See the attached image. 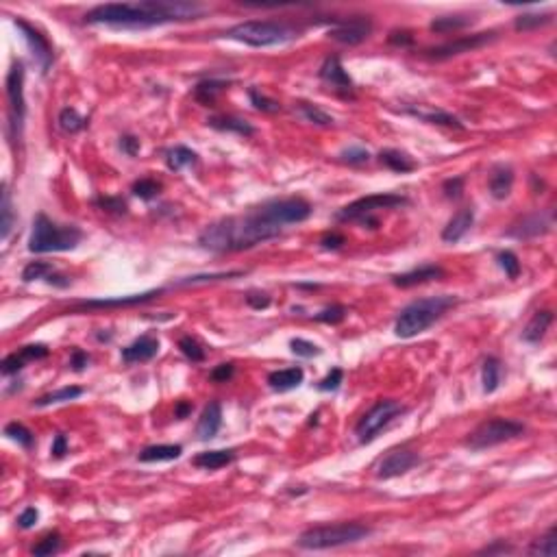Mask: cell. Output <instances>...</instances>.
<instances>
[{
    "instance_id": "6da1fadb",
    "label": "cell",
    "mask_w": 557,
    "mask_h": 557,
    "mask_svg": "<svg viewBox=\"0 0 557 557\" xmlns=\"http://www.w3.org/2000/svg\"><path fill=\"white\" fill-rule=\"evenodd\" d=\"M207 14V7L188 0H139V3H107L85 14L87 24L111 28H153L170 22H190Z\"/></svg>"
},
{
    "instance_id": "7a4b0ae2",
    "label": "cell",
    "mask_w": 557,
    "mask_h": 557,
    "mask_svg": "<svg viewBox=\"0 0 557 557\" xmlns=\"http://www.w3.org/2000/svg\"><path fill=\"white\" fill-rule=\"evenodd\" d=\"M283 227L268 218L262 205L250 207L246 213L229 216L211 222L198 235V246L209 253H240L255 248L272 238H279Z\"/></svg>"
},
{
    "instance_id": "3957f363",
    "label": "cell",
    "mask_w": 557,
    "mask_h": 557,
    "mask_svg": "<svg viewBox=\"0 0 557 557\" xmlns=\"http://www.w3.org/2000/svg\"><path fill=\"white\" fill-rule=\"evenodd\" d=\"M457 305V296L453 294H440V296H427V299H418L400 309L394 333L398 338H416L425 333L431 324H435L451 307Z\"/></svg>"
},
{
    "instance_id": "277c9868",
    "label": "cell",
    "mask_w": 557,
    "mask_h": 557,
    "mask_svg": "<svg viewBox=\"0 0 557 557\" xmlns=\"http://www.w3.org/2000/svg\"><path fill=\"white\" fill-rule=\"evenodd\" d=\"M225 37L253 48H268L299 40L301 31L283 20H246L225 31Z\"/></svg>"
},
{
    "instance_id": "5b68a950",
    "label": "cell",
    "mask_w": 557,
    "mask_h": 557,
    "mask_svg": "<svg viewBox=\"0 0 557 557\" xmlns=\"http://www.w3.org/2000/svg\"><path fill=\"white\" fill-rule=\"evenodd\" d=\"M83 240V231L77 225H57L48 216L40 213L33 222V231L28 238L31 253H65L77 248Z\"/></svg>"
},
{
    "instance_id": "8992f818",
    "label": "cell",
    "mask_w": 557,
    "mask_h": 557,
    "mask_svg": "<svg viewBox=\"0 0 557 557\" xmlns=\"http://www.w3.org/2000/svg\"><path fill=\"white\" fill-rule=\"evenodd\" d=\"M373 529L366 527L364 523H336V525H318L305 529L296 546L305 551H324V548H338L346 544H355L366 540Z\"/></svg>"
},
{
    "instance_id": "52a82bcc",
    "label": "cell",
    "mask_w": 557,
    "mask_h": 557,
    "mask_svg": "<svg viewBox=\"0 0 557 557\" xmlns=\"http://www.w3.org/2000/svg\"><path fill=\"white\" fill-rule=\"evenodd\" d=\"M410 205V198L403 194H394V192H383V194H370V196H361L353 203H349L346 207H342L336 213L338 222H359L364 227L377 229L379 220L375 218L377 211L381 209H396V207H405Z\"/></svg>"
},
{
    "instance_id": "ba28073f",
    "label": "cell",
    "mask_w": 557,
    "mask_h": 557,
    "mask_svg": "<svg viewBox=\"0 0 557 557\" xmlns=\"http://www.w3.org/2000/svg\"><path fill=\"white\" fill-rule=\"evenodd\" d=\"M525 433V425L511 420V418H490L486 423H481L474 431L468 433L464 447L479 453V451H486L492 447H499L503 442L516 440Z\"/></svg>"
},
{
    "instance_id": "9c48e42d",
    "label": "cell",
    "mask_w": 557,
    "mask_h": 557,
    "mask_svg": "<svg viewBox=\"0 0 557 557\" xmlns=\"http://www.w3.org/2000/svg\"><path fill=\"white\" fill-rule=\"evenodd\" d=\"M7 135L11 146H16L22 137L26 102H24V63L16 59L7 72Z\"/></svg>"
},
{
    "instance_id": "30bf717a",
    "label": "cell",
    "mask_w": 557,
    "mask_h": 557,
    "mask_svg": "<svg viewBox=\"0 0 557 557\" xmlns=\"http://www.w3.org/2000/svg\"><path fill=\"white\" fill-rule=\"evenodd\" d=\"M407 412V407L394 398H383L377 400L370 410L359 418L357 427H355V435L359 440V444H370L373 440H377V435L381 431H386L396 418H400Z\"/></svg>"
},
{
    "instance_id": "8fae6325",
    "label": "cell",
    "mask_w": 557,
    "mask_h": 557,
    "mask_svg": "<svg viewBox=\"0 0 557 557\" xmlns=\"http://www.w3.org/2000/svg\"><path fill=\"white\" fill-rule=\"evenodd\" d=\"M494 40H497V31L474 33V35L457 37V40L447 42V44H442V46L427 48V51L423 53V57H427V59H431V61H444V59H451V57H457V55L477 51V48L486 46V44H490V42H494Z\"/></svg>"
},
{
    "instance_id": "7c38bea8",
    "label": "cell",
    "mask_w": 557,
    "mask_h": 557,
    "mask_svg": "<svg viewBox=\"0 0 557 557\" xmlns=\"http://www.w3.org/2000/svg\"><path fill=\"white\" fill-rule=\"evenodd\" d=\"M370 33H373V20L364 16L349 18V20H333V26L327 31V35L333 42L344 46H357L366 42Z\"/></svg>"
},
{
    "instance_id": "4fadbf2b",
    "label": "cell",
    "mask_w": 557,
    "mask_h": 557,
    "mask_svg": "<svg viewBox=\"0 0 557 557\" xmlns=\"http://www.w3.org/2000/svg\"><path fill=\"white\" fill-rule=\"evenodd\" d=\"M14 24L20 28L22 37L26 40L28 51H31L35 63L40 65L42 74H46V72L51 70V65H53V59H55V55H53V46H51V42H48V37H46L42 31H37L33 24L24 22V20H14Z\"/></svg>"
},
{
    "instance_id": "5bb4252c",
    "label": "cell",
    "mask_w": 557,
    "mask_h": 557,
    "mask_svg": "<svg viewBox=\"0 0 557 557\" xmlns=\"http://www.w3.org/2000/svg\"><path fill=\"white\" fill-rule=\"evenodd\" d=\"M420 464V455L412 449H392L379 464H377V477L379 479H394L405 472H410L414 466Z\"/></svg>"
},
{
    "instance_id": "9a60e30c",
    "label": "cell",
    "mask_w": 557,
    "mask_h": 557,
    "mask_svg": "<svg viewBox=\"0 0 557 557\" xmlns=\"http://www.w3.org/2000/svg\"><path fill=\"white\" fill-rule=\"evenodd\" d=\"M166 290L164 287H155L142 294H129V296H116V299H92V301H81L77 303L72 312H83V309H109V307H135V305H144L153 299H159Z\"/></svg>"
},
{
    "instance_id": "2e32d148",
    "label": "cell",
    "mask_w": 557,
    "mask_h": 557,
    "mask_svg": "<svg viewBox=\"0 0 557 557\" xmlns=\"http://www.w3.org/2000/svg\"><path fill=\"white\" fill-rule=\"evenodd\" d=\"M551 227H553V213L551 211L548 213L546 211H534V213L523 216L518 222H514V225L507 229V235L516 238V240H531V238L548 233Z\"/></svg>"
},
{
    "instance_id": "e0dca14e",
    "label": "cell",
    "mask_w": 557,
    "mask_h": 557,
    "mask_svg": "<svg viewBox=\"0 0 557 557\" xmlns=\"http://www.w3.org/2000/svg\"><path fill=\"white\" fill-rule=\"evenodd\" d=\"M318 77H320V81H322L324 85H329V87H333V90H338V92H342V94H349V96H351L353 90H355V83H353V79H351V74L346 72V68L342 65V61H340L338 55H331V57H327V59L322 61Z\"/></svg>"
},
{
    "instance_id": "ac0fdd59",
    "label": "cell",
    "mask_w": 557,
    "mask_h": 557,
    "mask_svg": "<svg viewBox=\"0 0 557 557\" xmlns=\"http://www.w3.org/2000/svg\"><path fill=\"white\" fill-rule=\"evenodd\" d=\"M407 114L412 118L427 122V124H437V127H449V129H464L457 116L449 114V111L431 107V105H407Z\"/></svg>"
},
{
    "instance_id": "d6986e66",
    "label": "cell",
    "mask_w": 557,
    "mask_h": 557,
    "mask_svg": "<svg viewBox=\"0 0 557 557\" xmlns=\"http://www.w3.org/2000/svg\"><path fill=\"white\" fill-rule=\"evenodd\" d=\"M444 277V268L435 266V264H425V266H418L410 272H400V275H394L392 277V283L396 287H414V285H423V283H429V281H437Z\"/></svg>"
},
{
    "instance_id": "ffe728a7",
    "label": "cell",
    "mask_w": 557,
    "mask_h": 557,
    "mask_svg": "<svg viewBox=\"0 0 557 557\" xmlns=\"http://www.w3.org/2000/svg\"><path fill=\"white\" fill-rule=\"evenodd\" d=\"M159 353V340L153 336H142L133 340L127 349H122V361L124 364H144L151 361Z\"/></svg>"
},
{
    "instance_id": "44dd1931",
    "label": "cell",
    "mask_w": 557,
    "mask_h": 557,
    "mask_svg": "<svg viewBox=\"0 0 557 557\" xmlns=\"http://www.w3.org/2000/svg\"><path fill=\"white\" fill-rule=\"evenodd\" d=\"M472 222H474V209H472V207H464V209H460V211H457V213L447 222V227L442 229V240L447 242V244H455V242H460V240L470 231Z\"/></svg>"
},
{
    "instance_id": "7402d4cb",
    "label": "cell",
    "mask_w": 557,
    "mask_h": 557,
    "mask_svg": "<svg viewBox=\"0 0 557 557\" xmlns=\"http://www.w3.org/2000/svg\"><path fill=\"white\" fill-rule=\"evenodd\" d=\"M220 427H222V405L218 400H211L198 418L196 435L201 440H211V437H216Z\"/></svg>"
},
{
    "instance_id": "603a6c76",
    "label": "cell",
    "mask_w": 557,
    "mask_h": 557,
    "mask_svg": "<svg viewBox=\"0 0 557 557\" xmlns=\"http://www.w3.org/2000/svg\"><path fill=\"white\" fill-rule=\"evenodd\" d=\"M553 324V312L551 309H540L531 316V320L523 329V340L529 344H540L546 336L548 327Z\"/></svg>"
},
{
    "instance_id": "cb8c5ba5",
    "label": "cell",
    "mask_w": 557,
    "mask_h": 557,
    "mask_svg": "<svg viewBox=\"0 0 557 557\" xmlns=\"http://www.w3.org/2000/svg\"><path fill=\"white\" fill-rule=\"evenodd\" d=\"M305 379V373L303 368L294 366V368H283V370H275V373L268 375V386L275 390V392H287V390H294L299 388Z\"/></svg>"
},
{
    "instance_id": "d4e9b609",
    "label": "cell",
    "mask_w": 557,
    "mask_h": 557,
    "mask_svg": "<svg viewBox=\"0 0 557 557\" xmlns=\"http://www.w3.org/2000/svg\"><path fill=\"white\" fill-rule=\"evenodd\" d=\"M511 185H514V170L509 166H494L492 172H490V181H488V188H490V194L497 198V201H505L511 192Z\"/></svg>"
},
{
    "instance_id": "484cf974",
    "label": "cell",
    "mask_w": 557,
    "mask_h": 557,
    "mask_svg": "<svg viewBox=\"0 0 557 557\" xmlns=\"http://www.w3.org/2000/svg\"><path fill=\"white\" fill-rule=\"evenodd\" d=\"M207 124L216 131H222V133H235V135H242V137L255 135V127L248 120L238 118V116H211L207 120Z\"/></svg>"
},
{
    "instance_id": "4316f807",
    "label": "cell",
    "mask_w": 557,
    "mask_h": 557,
    "mask_svg": "<svg viewBox=\"0 0 557 557\" xmlns=\"http://www.w3.org/2000/svg\"><path fill=\"white\" fill-rule=\"evenodd\" d=\"M379 161L390 168L392 172H398V174H407V172H414L418 168V164L407 155L403 151H396V148H386V151L379 153Z\"/></svg>"
},
{
    "instance_id": "83f0119b",
    "label": "cell",
    "mask_w": 557,
    "mask_h": 557,
    "mask_svg": "<svg viewBox=\"0 0 557 557\" xmlns=\"http://www.w3.org/2000/svg\"><path fill=\"white\" fill-rule=\"evenodd\" d=\"M235 460V451H225V449H216V451H203L194 457V466L203 468V470H218L225 468Z\"/></svg>"
},
{
    "instance_id": "f1b7e54d",
    "label": "cell",
    "mask_w": 557,
    "mask_h": 557,
    "mask_svg": "<svg viewBox=\"0 0 557 557\" xmlns=\"http://www.w3.org/2000/svg\"><path fill=\"white\" fill-rule=\"evenodd\" d=\"M183 453V449L179 444H155V447H146L139 453V462L144 464H153V462H172L179 460Z\"/></svg>"
},
{
    "instance_id": "f546056e",
    "label": "cell",
    "mask_w": 557,
    "mask_h": 557,
    "mask_svg": "<svg viewBox=\"0 0 557 557\" xmlns=\"http://www.w3.org/2000/svg\"><path fill=\"white\" fill-rule=\"evenodd\" d=\"M503 377V364L499 357H486L484 366H481V383H484V392L492 394L499 390Z\"/></svg>"
},
{
    "instance_id": "4dcf8cb0",
    "label": "cell",
    "mask_w": 557,
    "mask_h": 557,
    "mask_svg": "<svg viewBox=\"0 0 557 557\" xmlns=\"http://www.w3.org/2000/svg\"><path fill=\"white\" fill-rule=\"evenodd\" d=\"M472 24V18L466 16V14H453V16H440V18H433L429 28L433 33H457V31H464Z\"/></svg>"
},
{
    "instance_id": "1f68e13d",
    "label": "cell",
    "mask_w": 557,
    "mask_h": 557,
    "mask_svg": "<svg viewBox=\"0 0 557 557\" xmlns=\"http://www.w3.org/2000/svg\"><path fill=\"white\" fill-rule=\"evenodd\" d=\"M229 87V81H222V79H205L194 87V98L201 105H213L216 98Z\"/></svg>"
},
{
    "instance_id": "d6a6232c",
    "label": "cell",
    "mask_w": 557,
    "mask_h": 557,
    "mask_svg": "<svg viewBox=\"0 0 557 557\" xmlns=\"http://www.w3.org/2000/svg\"><path fill=\"white\" fill-rule=\"evenodd\" d=\"M196 161H198V155L188 146H174L166 153V164L172 172H179L188 166H194Z\"/></svg>"
},
{
    "instance_id": "836d02e7",
    "label": "cell",
    "mask_w": 557,
    "mask_h": 557,
    "mask_svg": "<svg viewBox=\"0 0 557 557\" xmlns=\"http://www.w3.org/2000/svg\"><path fill=\"white\" fill-rule=\"evenodd\" d=\"M14 225H16L14 203H11V194H9L7 185H5V188H3V201H0V238H3V242H7V238L11 235Z\"/></svg>"
},
{
    "instance_id": "e575fe53",
    "label": "cell",
    "mask_w": 557,
    "mask_h": 557,
    "mask_svg": "<svg viewBox=\"0 0 557 557\" xmlns=\"http://www.w3.org/2000/svg\"><path fill=\"white\" fill-rule=\"evenodd\" d=\"M83 394V388L79 386H65V388H59L55 392H48L44 396H40L35 400L37 407H48V405H57V403H68V400H74L79 398Z\"/></svg>"
},
{
    "instance_id": "d590c367",
    "label": "cell",
    "mask_w": 557,
    "mask_h": 557,
    "mask_svg": "<svg viewBox=\"0 0 557 557\" xmlns=\"http://www.w3.org/2000/svg\"><path fill=\"white\" fill-rule=\"evenodd\" d=\"M87 127V120L74 107H65L59 114V129L63 133H79Z\"/></svg>"
},
{
    "instance_id": "8d00e7d4",
    "label": "cell",
    "mask_w": 557,
    "mask_h": 557,
    "mask_svg": "<svg viewBox=\"0 0 557 557\" xmlns=\"http://www.w3.org/2000/svg\"><path fill=\"white\" fill-rule=\"evenodd\" d=\"M299 111H301V116L307 120V122H312V124H316V127H333V116H329L324 109H320L318 105H312V102H299Z\"/></svg>"
},
{
    "instance_id": "74e56055",
    "label": "cell",
    "mask_w": 557,
    "mask_h": 557,
    "mask_svg": "<svg viewBox=\"0 0 557 557\" xmlns=\"http://www.w3.org/2000/svg\"><path fill=\"white\" fill-rule=\"evenodd\" d=\"M529 555L555 557V555H557V529L551 527L544 536H540L538 540H534V544L529 546Z\"/></svg>"
},
{
    "instance_id": "f35d334b",
    "label": "cell",
    "mask_w": 557,
    "mask_h": 557,
    "mask_svg": "<svg viewBox=\"0 0 557 557\" xmlns=\"http://www.w3.org/2000/svg\"><path fill=\"white\" fill-rule=\"evenodd\" d=\"M553 22V14H521L514 20L516 31H536Z\"/></svg>"
},
{
    "instance_id": "ab89813d",
    "label": "cell",
    "mask_w": 557,
    "mask_h": 557,
    "mask_svg": "<svg viewBox=\"0 0 557 557\" xmlns=\"http://www.w3.org/2000/svg\"><path fill=\"white\" fill-rule=\"evenodd\" d=\"M179 351L188 357L190 361H194V364H201V361H205V357H207V353H205V349L201 346V342L196 340V338H192V336H185V338H181L179 340Z\"/></svg>"
},
{
    "instance_id": "60d3db41",
    "label": "cell",
    "mask_w": 557,
    "mask_h": 557,
    "mask_svg": "<svg viewBox=\"0 0 557 557\" xmlns=\"http://www.w3.org/2000/svg\"><path fill=\"white\" fill-rule=\"evenodd\" d=\"M53 272H55V268H53V264H48V262H31V264H26L24 270H22V281H24V283H31V281L48 279Z\"/></svg>"
},
{
    "instance_id": "b9f144b4",
    "label": "cell",
    "mask_w": 557,
    "mask_h": 557,
    "mask_svg": "<svg viewBox=\"0 0 557 557\" xmlns=\"http://www.w3.org/2000/svg\"><path fill=\"white\" fill-rule=\"evenodd\" d=\"M5 435L11 437L14 442H18L20 447H24V449H31V447H33V442H35L33 431L26 429L22 423H9V425L5 427Z\"/></svg>"
},
{
    "instance_id": "7bdbcfd3",
    "label": "cell",
    "mask_w": 557,
    "mask_h": 557,
    "mask_svg": "<svg viewBox=\"0 0 557 557\" xmlns=\"http://www.w3.org/2000/svg\"><path fill=\"white\" fill-rule=\"evenodd\" d=\"M248 98H250L253 107H255V109H259V111H264V114H277V111H281V105H279V100H275V98H270V96L262 94V92H259V90H255V87H250V90H248Z\"/></svg>"
},
{
    "instance_id": "ee69618b",
    "label": "cell",
    "mask_w": 557,
    "mask_h": 557,
    "mask_svg": "<svg viewBox=\"0 0 557 557\" xmlns=\"http://www.w3.org/2000/svg\"><path fill=\"white\" fill-rule=\"evenodd\" d=\"M59 548H61V536H59V534H48V536H44L40 542H37V544L31 548V555L48 557V555L59 553Z\"/></svg>"
},
{
    "instance_id": "f6af8a7d",
    "label": "cell",
    "mask_w": 557,
    "mask_h": 557,
    "mask_svg": "<svg viewBox=\"0 0 557 557\" xmlns=\"http://www.w3.org/2000/svg\"><path fill=\"white\" fill-rule=\"evenodd\" d=\"M131 192L135 196H139L142 201H151L161 192V183H157L155 179H139V181L133 183Z\"/></svg>"
},
{
    "instance_id": "bcb514c9",
    "label": "cell",
    "mask_w": 557,
    "mask_h": 557,
    "mask_svg": "<svg viewBox=\"0 0 557 557\" xmlns=\"http://www.w3.org/2000/svg\"><path fill=\"white\" fill-rule=\"evenodd\" d=\"M497 262L499 266L505 270V275L509 279H518V275H521V262H518V255L511 253V250H501L497 255Z\"/></svg>"
},
{
    "instance_id": "7dc6e473",
    "label": "cell",
    "mask_w": 557,
    "mask_h": 557,
    "mask_svg": "<svg viewBox=\"0 0 557 557\" xmlns=\"http://www.w3.org/2000/svg\"><path fill=\"white\" fill-rule=\"evenodd\" d=\"M346 316H349V309L344 305H331V307H324L322 312H318L314 318L324 324H340V322H344Z\"/></svg>"
},
{
    "instance_id": "c3c4849f",
    "label": "cell",
    "mask_w": 557,
    "mask_h": 557,
    "mask_svg": "<svg viewBox=\"0 0 557 557\" xmlns=\"http://www.w3.org/2000/svg\"><path fill=\"white\" fill-rule=\"evenodd\" d=\"M340 159L349 166H361V164L370 161V153L361 146H351V148H344V151L340 153Z\"/></svg>"
},
{
    "instance_id": "681fc988",
    "label": "cell",
    "mask_w": 557,
    "mask_h": 557,
    "mask_svg": "<svg viewBox=\"0 0 557 557\" xmlns=\"http://www.w3.org/2000/svg\"><path fill=\"white\" fill-rule=\"evenodd\" d=\"M290 349H292V353L296 355V357H305V359H309V357H316V355H320L322 351H320V346H316L314 342H309V340H301V338H296V340H292L290 342Z\"/></svg>"
},
{
    "instance_id": "f907efd6",
    "label": "cell",
    "mask_w": 557,
    "mask_h": 557,
    "mask_svg": "<svg viewBox=\"0 0 557 557\" xmlns=\"http://www.w3.org/2000/svg\"><path fill=\"white\" fill-rule=\"evenodd\" d=\"M342 381H344L342 368H331V373L318 383V390H320V392H336V390L342 386Z\"/></svg>"
},
{
    "instance_id": "816d5d0a",
    "label": "cell",
    "mask_w": 557,
    "mask_h": 557,
    "mask_svg": "<svg viewBox=\"0 0 557 557\" xmlns=\"http://www.w3.org/2000/svg\"><path fill=\"white\" fill-rule=\"evenodd\" d=\"M442 192L447 198H460L462 192H464V176H453V179H447L442 183Z\"/></svg>"
},
{
    "instance_id": "f5cc1de1",
    "label": "cell",
    "mask_w": 557,
    "mask_h": 557,
    "mask_svg": "<svg viewBox=\"0 0 557 557\" xmlns=\"http://www.w3.org/2000/svg\"><path fill=\"white\" fill-rule=\"evenodd\" d=\"M24 359L20 357V353H11V355H7L5 359H3V375L5 377H9V375H18L20 370L24 368Z\"/></svg>"
},
{
    "instance_id": "db71d44e",
    "label": "cell",
    "mask_w": 557,
    "mask_h": 557,
    "mask_svg": "<svg viewBox=\"0 0 557 557\" xmlns=\"http://www.w3.org/2000/svg\"><path fill=\"white\" fill-rule=\"evenodd\" d=\"M48 349L44 346V344H28V346H22V351H20V357L24 359V361H35V359H44V357H48Z\"/></svg>"
},
{
    "instance_id": "11a10c76",
    "label": "cell",
    "mask_w": 557,
    "mask_h": 557,
    "mask_svg": "<svg viewBox=\"0 0 557 557\" xmlns=\"http://www.w3.org/2000/svg\"><path fill=\"white\" fill-rule=\"evenodd\" d=\"M98 207H102L105 211H111V213H127V203L122 198H116V196H105V198H98L96 201Z\"/></svg>"
},
{
    "instance_id": "9f6ffc18",
    "label": "cell",
    "mask_w": 557,
    "mask_h": 557,
    "mask_svg": "<svg viewBox=\"0 0 557 557\" xmlns=\"http://www.w3.org/2000/svg\"><path fill=\"white\" fill-rule=\"evenodd\" d=\"M233 373H235V366L233 364H220V366H216L213 370H211V381H216V383H227L231 377H233Z\"/></svg>"
},
{
    "instance_id": "6f0895ef",
    "label": "cell",
    "mask_w": 557,
    "mask_h": 557,
    "mask_svg": "<svg viewBox=\"0 0 557 557\" xmlns=\"http://www.w3.org/2000/svg\"><path fill=\"white\" fill-rule=\"evenodd\" d=\"M388 42H390L392 46L407 48V46H412V44H414V35H412V31H405V28H400V31H392L390 37H388Z\"/></svg>"
},
{
    "instance_id": "680465c9",
    "label": "cell",
    "mask_w": 557,
    "mask_h": 557,
    "mask_svg": "<svg viewBox=\"0 0 557 557\" xmlns=\"http://www.w3.org/2000/svg\"><path fill=\"white\" fill-rule=\"evenodd\" d=\"M246 303H248V307H253V309H266V307L270 305V296H268L266 292L250 290V292L246 294Z\"/></svg>"
},
{
    "instance_id": "91938a15",
    "label": "cell",
    "mask_w": 557,
    "mask_h": 557,
    "mask_svg": "<svg viewBox=\"0 0 557 557\" xmlns=\"http://www.w3.org/2000/svg\"><path fill=\"white\" fill-rule=\"evenodd\" d=\"M344 244H346V238H344L342 233H336V231L322 235V240H320V246H322L324 250H340Z\"/></svg>"
},
{
    "instance_id": "94428289",
    "label": "cell",
    "mask_w": 557,
    "mask_h": 557,
    "mask_svg": "<svg viewBox=\"0 0 557 557\" xmlns=\"http://www.w3.org/2000/svg\"><path fill=\"white\" fill-rule=\"evenodd\" d=\"M37 521H40V511H37L35 507H26V509L18 516V527L31 529V527H35Z\"/></svg>"
},
{
    "instance_id": "6125c7cd",
    "label": "cell",
    "mask_w": 557,
    "mask_h": 557,
    "mask_svg": "<svg viewBox=\"0 0 557 557\" xmlns=\"http://www.w3.org/2000/svg\"><path fill=\"white\" fill-rule=\"evenodd\" d=\"M87 364H90V355H87L85 351H81V349H74V351H72V355H70V366H72V370L81 373V370L87 368Z\"/></svg>"
},
{
    "instance_id": "be15d7a7",
    "label": "cell",
    "mask_w": 557,
    "mask_h": 557,
    "mask_svg": "<svg viewBox=\"0 0 557 557\" xmlns=\"http://www.w3.org/2000/svg\"><path fill=\"white\" fill-rule=\"evenodd\" d=\"M120 148H122L124 155L135 157V155L139 153V139L133 137V135H122V137H120Z\"/></svg>"
},
{
    "instance_id": "e7e4bbea",
    "label": "cell",
    "mask_w": 557,
    "mask_h": 557,
    "mask_svg": "<svg viewBox=\"0 0 557 557\" xmlns=\"http://www.w3.org/2000/svg\"><path fill=\"white\" fill-rule=\"evenodd\" d=\"M51 453H53V457H55V460H61V457L68 453V437H65L63 433H57V435H55Z\"/></svg>"
},
{
    "instance_id": "03108f58",
    "label": "cell",
    "mask_w": 557,
    "mask_h": 557,
    "mask_svg": "<svg viewBox=\"0 0 557 557\" xmlns=\"http://www.w3.org/2000/svg\"><path fill=\"white\" fill-rule=\"evenodd\" d=\"M516 548L511 544H507L505 540H494L492 544H488L486 548H481V553H488V555H494V553H514Z\"/></svg>"
},
{
    "instance_id": "003e7915",
    "label": "cell",
    "mask_w": 557,
    "mask_h": 557,
    "mask_svg": "<svg viewBox=\"0 0 557 557\" xmlns=\"http://www.w3.org/2000/svg\"><path fill=\"white\" fill-rule=\"evenodd\" d=\"M192 403H188V400H179L176 405H174V418H179V420H183V418H188L190 414H192Z\"/></svg>"
}]
</instances>
